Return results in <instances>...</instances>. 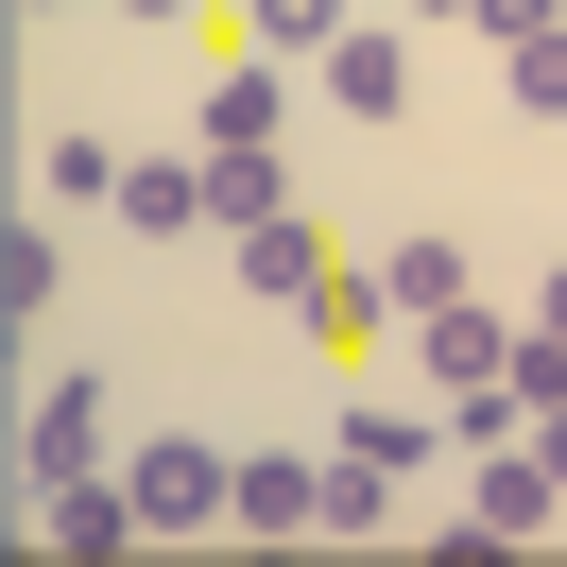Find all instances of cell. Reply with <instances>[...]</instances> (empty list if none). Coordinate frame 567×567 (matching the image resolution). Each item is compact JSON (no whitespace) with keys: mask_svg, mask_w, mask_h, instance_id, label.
Here are the masks:
<instances>
[{"mask_svg":"<svg viewBox=\"0 0 567 567\" xmlns=\"http://www.w3.org/2000/svg\"><path fill=\"white\" fill-rule=\"evenodd\" d=\"M292 207V155L276 138H207V241H241V224Z\"/></svg>","mask_w":567,"mask_h":567,"instance_id":"cell-8","label":"cell"},{"mask_svg":"<svg viewBox=\"0 0 567 567\" xmlns=\"http://www.w3.org/2000/svg\"><path fill=\"white\" fill-rule=\"evenodd\" d=\"M18 18H35V0H18Z\"/></svg>","mask_w":567,"mask_h":567,"instance_id":"cell-23","label":"cell"},{"mask_svg":"<svg viewBox=\"0 0 567 567\" xmlns=\"http://www.w3.org/2000/svg\"><path fill=\"white\" fill-rule=\"evenodd\" d=\"M104 413H121L104 379H52L35 413H18V498H35V482H104Z\"/></svg>","mask_w":567,"mask_h":567,"instance_id":"cell-3","label":"cell"},{"mask_svg":"<svg viewBox=\"0 0 567 567\" xmlns=\"http://www.w3.org/2000/svg\"><path fill=\"white\" fill-rule=\"evenodd\" d=\"M310 447H241V533H310Z\"/></svg>","mask_w":567,"mask_h":567,"instance_id":"cell-13","label":"cell"},{"mask_svg":"<svg viewBox=\"0 0 567 567\" xmlns=\"http://www.w3.org/2000/svg\"><path fill=\"white\" fill-rule=\"evenodd\" d=\"M361 292H379L395 327H430V310H464L482 276H464V241H447V224H413V241H379V258H361Z\"/></svg>","mask_w":567,"mask_h":567,"instance_id":"cell-5","label":"cell"},{"mask_svg":"<svg viewBox=\"0 0 567 567\" xmlns=\"http://www.w3.org/2000/svg\"><path fill=\"white\" fill-rule=\"evenodd\" d=\"M276 104H292V70H276V52H241V70H207V138H276Z\"/></svg>","mask_w":567,"mask_h":567,"instance_id":"cell-15","label":"cell"},{"mask_svg":"<svg viewBox=\"0 0 567 567\" xmlns=\"http://www.w3.org/2000/svg\"><path fill=\"white\" fill-rule=\"evenodd\" d=\"M241 292H258V310H327V292H344V258H327V224H310V207L241 224Z\"/></svg>","mask_w":567,"mask_h":567,"instance_id":"cell-4","label":"cell"},{"mask_svg":"<svg viewBox=\"0 0 567 567\" xmlns=\"http://www.w3.org/2000/svg\"><path fill=\"white\" fill-rule=\"evenodd\" d=\"M35 533H52V550H70V567H104V550H138V482H35Z\"/></svg>","mask_w":567,"mask_h":567,"instance_id":"cell-6","label":"cell"},{"mask_svg":"<svg viewBox=\"0 0 567 567\" xmlns=\"http://www.w3.org/2000/svg\"><path fill=\"white\" fill-rule=\"evenodd\" d=\"M310 533H395V464L327 447V482H310Z\"/></svg>","mask_w":567,"mask_h":567,"instance_id":"cell-14","label":"cell"},{"mask_svg":"<svg viewBox=\"0 0 567 567\" xmlns=\"http://www.w3.org/2000/svg\"><path fill=\"white\" fill-rule=\"evenodd\" d=\"M121 224L138 241H207V155H138L121 173Z\"/></svg>","mask_w":567,"mask_h":567,"instance_id":"cell-11","label":"cell"},{"mask_svg":"<svg viewBox=\"0 0 567 567\" xmlns=\"http://www.w3.org/2000/svg\"><path fill=\"white\" fill-rule=\"evenodd\" d=\"M464 516H482L498 550H533V533L567 516V482H550V447H533V430H498V447H464Z\"/></svg>","mask_w":567,"mask_h":567,"instance_id":"cell-2","label":"cell"},{"mask_svg":"<svg viewBox=\"0 0 567 567\" xmlns=\"http://www.w3.org/2000/svg\"><path fill=\"white\" fill-rule=\"evenodd\" d=\"M327 104H344V121H413V35H379V18H361V35L327 52Z\"/></svg>","mask_w":567,"mask_h":567,"instance_id":"cell-9","label":"cell"},{"mask_svg":"<svg viewBox=\"0 0 567 567\" xmlns=\"http://www.w3.org/2000/svg\"><path fill=\"white\" fill-rule=\"evenodd\" d=\"M498 86H516V121H567V18H550V35H516V52H498Z\"/></svg>","mask_w":567,"mask_h":567,"instance_id":"cell-17","label":"cell"},{"mask_svg":"<svg viewBox=\"0 0 567 567\" xmlns=\"http://www.w3.org/2000/svg\"><path fill=\"white\" fill-rule=\"evenodd\" d=\"M413 361H430V395H482V379H516V327L464 292V310H430V327H413Z\"/></svg>","mask_w":567,"mask_h":567,"instance_id":"cell-7","label":"cell"},{"mask_svg":"<svg viewBox=\"0 0 567 567\" xmlns=\"http://www.w3.org/2000/svg\"><path fill=\"white\" fill-rule=\"evenodd\" d=\"M533 447H550V482H567V413H533Z\"/></svg>","mask_w":567,"mask_h":567,"instance_id":"cell-19","label":"cell"},{"mask_svg":"<svg viewBox=\"0 0 567 567\" xmlns=\"http://www.w3.org/2000/svg\"><path fill=\"white\" fill-rule=\"evenodd\" d=\"M35 173L70 189V207H121V173H138V155H121V138H35Z\"/></svg>","mask_w":567,"mask_h":567,"instance_id":"cell-16","label":"cell"},{"mask_svg":"<svg viewBox=\"0 0 567 567\" xmlns=\"http://www.w3.org/2000/svg\"><path fill=\"white\" fill-rule=\"evenodd\" d=\"M344 35H361V0H241V52H276V70H327Z\"/></svg>","mask_w":567,"mask_h":567,"instance_id":"cell-10","label":"cell"},{"mask_svg":"<svg viewBox=\"0 0 567 567\" xmlns=\"http://www.w3.org/2000/svg\"><path fill=\"white\" fill-rule=\"evenodd\" d=\"M533 327H567V276H550V292H533Z\"/></svg>","mask_w":567,"mask_h":567,"instance_id":"cell-20","label":"cell"},{"mask_svg":"<svg viewBox=\"0 0 567 567\" xmlns=\"http://www.w3.org/2000/svg\"><path fill=\"white\" fill-rule=\"evenodd\" d=\"M550 18H567V0H464V35H498V52H516V35H550Z\"/></svg>","mask_w":567,"mask_h":567,"instance_id":"cell-18","label":"cell"},{"mask_svg":"<svg viewBox=\"0 0 567 567\" xmlns=\"http://www.w3.org/2000/svg\"><path fill=\"white\" fill-rule=\"evenodd\" d=\"M52 292H70V241H52L35 207H18V224H0V327L35 344V310H52Z\"/></svg>","mask_w":567,"mask_h":567,"instance_id":"cell-12","label":"cell"},{"mask_svg":"<svg viewBox=\"0 0 567 567\" xmlns=\"http://www.w3.org/2000/svg\"><path fill=\"white\" fill-rule=\"evenodd\" d=\"M430 18H464V0H430Z\"/></svg>","mask_w":567,"mask_h":567,"instance_id":"cell-22","label":"cell"},{"mask_svg":"<svg viewBox=\"0 0 567 567\" xmlns=\"http://www.w3.org/2000/svg\"><path fill=\"white\" fill-rule=\"evenodd\" d=\"M121 18H189V0H121Z\"/></svg>","mask_w":567,"mask_h":567,"instance_id":"cell-21","label":"cell"},{"mask_svg":"<svg viewBox=\"0 0 567 567\" xmlns=\"http://www.w3.org/2000/svg\"><path fill=\"white\" fill-rule=\"evenodd\" d=\"M121 482H138V516H155V533H207V516H241V464H224L207 430H155Z\"/></svg>","mask_w":567,"mask_h":567,"instance_id":"cell-1","label":"cell"}]
</instances>
